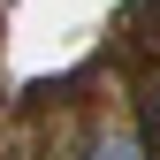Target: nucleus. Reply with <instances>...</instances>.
I'll list each match as a JSON object with an SVG mask.
<instances>
[{
    "label": "nucleus",
    "instance_id": "nucleus-1",
    "mask_svg": "<svg viewBox=\"0 0 160 160\" xmlns=\"http://www.w3.org/2000/svg\"><path fill=\"white\" fill-rule=\"evenodd\" d=\"M84 160H152V152H145V137H137V130H107V137H92Z\"/></svg>",
    "mask_w": 160,
    "mask_h": 160
}]
</instances>
